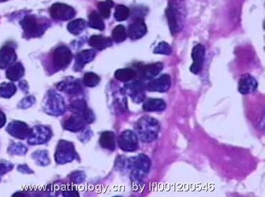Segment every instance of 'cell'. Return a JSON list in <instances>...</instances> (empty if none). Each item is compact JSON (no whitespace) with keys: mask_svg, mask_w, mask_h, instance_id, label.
Segmentation results:
<instances>
[{"mask_svg":"<svg viewBox=\"0 0 265 197\" xmlns=\"http://www.w3.org/2000/svg\"><path fill=\"white\" fill-rule=\"evenodd\" d=\"M187 10L183 0H171L166 10V16L170 31L173 35L178 34L184 26Z\"/></svg>","mask_w":265,"mask_h":197,"instance_id":"1","label":"cell"},{"mask_svg":"<svg viewBox=\"0 0 265 197\" xmlns=\"http://www.w3.org/2000/svg\"><path fill=\"white\" fill-rule=\"evenodd\" d=\"M160 128L159 121L151 116L142 117L136 123V131L143 143H150L156 140Z\"/></svg>","mask_w":265,"mask_h":197,"instance_id":"2","label":"cell"},{"mask_svg":"<svg viewBox=\"0 0 265 197\" xmlns=\"http://www.w3.org/2000/svg\"><path fill=\"white\" fill-rule=\"evenodd\" d=\"M130 168L135 180H143L149 173L151 168V160L148 156L141 154L129 160Z\"/></svg>","mask_w":265,"mask_h":197,"instance_id":"3","label":"cell"},{"mask_svg":"<svg viewBox=\"0 0 265 197\" xmlns=\"http://www.w3.org/2000/svg\"><path fill=\"white\" fill-rule=\"evenodd\" d=\"M50 14L53 19L60 21H69L76 16V10L69 5L56 3L50 8Z\"/></svg>","mask_w":265,"mask_h":197,"instance_id":"4","label":"cell"},{"mask_svg":"<svg viewBox=\"0 0 265 197\" xmlns=\"http://www.w3.org/2000/svg\"><path fill=\"white\" fill-rule=\"evenodd\" d=\"M124 90L135 103H140L146 100V86L140 80L125 85Z\"/></svg>","mask_w":265,"mask_h":197,"instance_id":"5","label":"cell"},{"mask_svg":"<svg viewBox=\"0 0 265 197\" xmlns=\"http://www.w3.org/2000/svg\"><path fill=\"white\" fill-rule=\"evenodd\" d=\"M118 145L123 151L127 153L136 151L139 146L137 135L132 131L126 130L118 138Z\"/></svg>","mask_w":265,"mask_h":197,"instance_id":"6","label":"cell"},{"mask_svg":"<svg viewBox=\"0 0 265 197\" xmlns=\"http://www.w3.org/2000/svg\"><path fill=\"white\" fill-rule=\"evenodd\" d=\"M206 56V48L203 44H198L195 45L191 51V58L193 63L190 66L189 70L191 73L198 75L202 70L203 63Z\"/></svg>","mask_w":265,"mask_h":197,"instance_id":"7","label":"cell"},{"mask_svg":"<svg viewBox=\"0 0 265 197\" xmlns=\"http://www.w3.org/2000/svg\"><path fill=\"white\" fill-rule=\"evenodd\" d=\"M172 84L171 76L168 74L161 75L156 79H152L147 85L146 88L151 92L165 93L169 91Z\"/></svg>","mask_w":265,"mask_h":197,"instance_id":"8","label":"cell"},{"mask_svg":"<svg viewBox=\"0 0 265 197\" xmlns=\"http://www.w3.org/2000/svg\"><path fill=\"white\" fill-rule=\"evenodd\" d=\"M73 54L71 50L65 46H61L55 50L53 54V62L56 68L62 69L69 66Z\"/></svg>","mask_w":265,"mask_h":197,"instance_id":"9","label":"cell"},{"mask_svg":"<svg viewBox=\"0 0 265 197\" xmlns=\"http://www.w3.org/2000/svg\"><path fill=\"white\" fill-rule=\"evenodd\" d=\"M21 25L25 34L28 38L38 37L42 33V28L34 16H25L21 21Z\"/></svg>","mask_w":265,"mask_h":197,"instance_id":"10","label":"cell"},{"mask_svg":"<svg viewBox=\"0 0 265 197\" xmlns=\"http://www.w3.org/2000/svg\"><path fill=\"white\" fill-rule=\"evenodd\" d=\"M147 32L148 28L144 20L138 18L128 27V35L130 39L137 40L143 38Z\"/></svg>","mask_w":265,"mask_h":197,"instance_id":"11","label":"cell"},{"mask_svg":"<svg viewBox=\"0 0 265 197\" xmlns=\"http://www.w3.org/2000/svg\"><path fill=\"white\" fill-rule=\"evenodd\" d=\"M258 83L251 75H244L239 79L238 90L242 95H248L256 91Z\"/></svg>","mask_w":265,"mask_h":197,"instance_id":"12","label":"cell"},{"mask_svg":"<svg viewBox=\"0 0 265 197\" xmlns=\"http://www.w3.org/2000/svg\"><path fill=\"white\" fill-rule=\"evenodd\" d=\"M163 69H164V64L161 62L146 65L140 68V76L142 79L151 80L154 79L155 77L157 76Z\"/></svg>","mask_w":265,"mask_h":197,"instance_id":"13","label":"cell"},{"mask_svg":"<svg viewBox=\"0 0 265 197\" xmlns=\"http://www.w3.org/2000/svg\"><path fill=\"white\" fill-rule=\"evenodd\" d=\"M16 56L14 49L11 46H3L0 49V68L4 69L8 67L11 66V65L16 61Z\"/></svg>","mask_w":265,"mask_h":197,"instance_id":"14","label":"cell"},{"mask_svg":"<svg viewBox=\"0 0 265 197\" xmlns=\"http://www.w3.org/2000/svg\"><path fill=\"white\" fill-rule=\"evenodd\" d=\"M167 108L166 102L161 98H148L145 100L143 109L148 113H159L164 111Z\"/></svg>","mask_w":265,"mask_h":197,"instance_id":"15","label":"cell"},{"mask_svg":"<svg viewBox=\"0 0 265 197\" xmlns=\"http://www.w3.org/2000/svg\"><path fill=\"white\" fill-rule=\"evenodd\" d=\"M96 52L93 50H84L76 56L75 69L79 71L84 68L85 65L94 59Z\"/></svg>","mask_w":265,"mask_h":197,"instance_id":"16","label":"cell"},{"mask_svg":"<svg viewBox=\"0 0 265 197\" xmlns=\"http://www.w3.org/2000/svg\"><path fill=\"white\" fill-rule=\"evenodd\" d=\"M88 44L92 47L98 50H103L113 45L111 38H106L102 35H93L88 41Z\"/></svg>","mask_w":265,"mask_h":197,"instance_id":"17","label":"cell"},{"mask_svg":"<svg viewBox=\"0 0 265 197\" xmlns=\"http://www.w3.org/2000/svg\"><path fill=\"white\" fill-rule=\"evenodd\" d=\"M115 135L113 132L106 131L102 133L101 138H100V144L102 148L105 149L114 151L115 149Z\"/></svg>","mask_w":265,"mask_h":197,"instance_id":"18","label":"cell"},{"mask_svg":"<svg viewBox=\"0 0 265 197\" xmlns=\"http://www.w3.org/2000/svg\"><path fill=\"white\" fill-rule=\"evenodd\" d=\"M137 73L132 68H124L119 69L115 72L114 77L116 79L123 82H127L134 79Z\"/></svg>","mask_w":265,"mask_h":197,"instance_id":"19","label":"cell"},{"mask_svg":"<svg viewBox=\"0 0 265 197\" xmlns=\"http://www.w3.org/2000/svg\"><path fill=\"white\" fill-rule=\"evenodd\" d=\"M23 74H24V68L21 63H18L9 67L6 71V78L12 81H17L20 78H22Z\"/></svg>","mask_w":265,"mask_h":197,"instance_id":"20","label":"cell"},{"mask_svg":"<svg viewBox=\"0 0 265 197\" xmlns=\"http://www.w3.org/2000/svg\"><path fill=\"white\" fill-rule=\"evenodd\" d=\"M88 26L98 31H103L106 28L101 15L97 11H93L88 16Z\"/></svg>","mask_w":265,"mask_h":197,"instance_id":"21","label":"cell"},{"mask_svg":"<svg viewBox=\"0 0 265 197\" xmlns=\"http://www.w3.org/2000/svg\"><path fill=\"white\" fill-rule=\"evenodd\" d=\"M86 21L84 19L79 18V19L74 20L69 23L67 28L72 34L78 35L81 34L86 29Z\"/></svg>","mask_w":265,"mask_h":197,"instance_id":"22","label":"cell"},{"mask_svg":"<svg viewBox=\"0 0 265 197\" xmlns=\"http://www.w3.org/2000/svg\"><path fill=\"white\" fill-rule=\"evenodd\" d=\"M114 6L113 0H106L98 3V9L100 14L105 18H109L111 16V9Z\"/></svg>","mask_w":265,"mask_h":197,"instance_id":"23","label":"cell"},{"mask_svg":"<svg viewBox=\"0 0 265 197\" xmlns=\"http://www.w3.org/2000/svg\"><path fill=\"white\" fill-rule=\"evenodd\" d=\"M112 35H113V39L116 43L122 42L127 38L126 28L122 25H119V26L115 27Z\"/></svg>","mask_w":265,"mask_h":197,"instance_id":"24","label":"cell"},{"mask_svg":"<svg viewBox=\"0 0 265 197\" xmlns=\"http://www.w3.org/2000/svg\"><path fill=\"white\" fill-rule=\"evenodd\" d=\"M129 9L124 5L119 4L115 9L114 18L117 21H124L129 16Z\"/></svg>","mask_w":265,"mask_h":197,"instance_id":"25","label":"cell"},{"mask_svg":"<svg viewBox=\"0 0 265 197\" xmlns=\"http://www.w3.org/2000/svg\"><path fill=\"white\" fill-rule=\"evenodd\" d=\"M173 52V48L166 41H161L154 49L155 54L166 55L170 56Z\"/></svg>","mask_w":265,"mask_h":197,"instance_id":"26","label":"cell"},{"mask_svg":"<svg viewBox=\"0 0 265 197\" xmlns=\"http://www.w3.org/2000/svg\"><path fill=\"white\" fill-rule=\"evenodd\" d=\"M84 83L89 87L96 86L101 81V78L97 75L93 73H88L84 76Z\"/></svg>","mask_w":265,"mask_h":197,"instance_id":"27","label":"cell"},{"mask_svg":"<svg viewBox=\"0 0 265 197\" xmlns=\"http://www.w3.org/2000/svg\"><path fill=\"white\" fill-rule=\"evenodd\" d=\"M16 91V87L13 83H4L0 87V96L9 98Z\"/></svg>","mask_w":265,"mask_h":197,"instance_id":"28","label":"cell"},{"mask_svg":"<svg viewBox=\"0 0 265 197\" xmlns=\"http://www.w3.org/2000/svg\"><path fill=\"white\" fill-rule=\"evenodd\" d=\"M5 122H6V117H5L4 113L0 112V128L4 126Z\"/></svg>","mask_w":265,"mask_h":197,"instance_id":"29","label":"cell"}]
</instances>
